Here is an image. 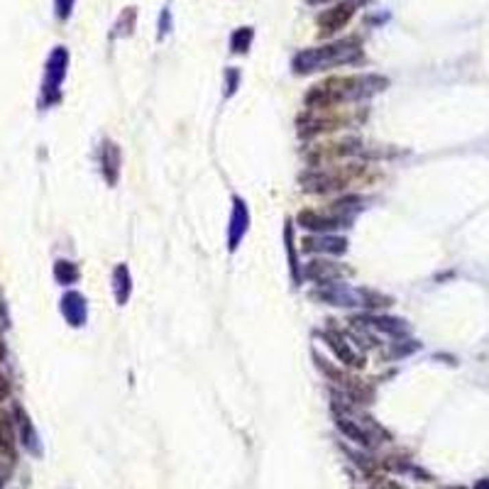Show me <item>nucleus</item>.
Wrapping results in <instances>:
<instances>
[{"instance_id": "f257e3e1", "label": "nucleus", "mask_w": 489, "mask_h": 489, "mask_svg": "<svg viewBox=\"0 0 489 489\" xmlns=\"http://www.w3.org/2000/svg\"><path fill=\"white\" fill-rule=\"evenodd\" d=\"M360 56V49L355 42H340V45L321 47V49H306L294 56V71L296 73H311L331 69L335 64H350Z\"/></svg>"}, {"instance_id": "f03ea898", "label": "nucleus", "mask_w": 489, "mask_h": 489, "mask_svg": "<svg viewBox=\"0 0 489 489\" xmlns=\"http://www.w3.org/2000/svg\"><path fill=\"white\" fill-rule=\"evenodd\" d=\"M67 64H69V54L64 47H56L54 51L47 59V69H45V96L47 101H54L56 91L62 86L64 73H67Z\"/></svg>"}, {"instance_id": "7ed1b4c3", "label": "nucleus", "mask_w": 489, "mask_h": 489, "mask_svg": "<svg viewBox=\"0 0 489 489\" xmlns=\"http://www.w3.org/2000/svg\"><path fill=\"white\" fill-rule=\"evenodd\" d=\"M301 184L311 193H326L331 189H340L345 184V179H340L333 171H326V169H311V171L301 174Z\"/></svg>"}, {"instance_id": "20e7f679", "label": "nucleus", "mask_w": 489, "mask_h": 489, "mask_svg": "<svg viewBox=\"0 0 489 489\" xmlns=\"http://www.w3.org/2000/svg\"><path fill=\"white\" fill-rule=\"evenodd\" d=\"M321 337L328 343V348H331L333 353H335L337 360L345 362V365H348V367H362V365H365V362H362L360 355L355 353L353 345H350L348 340H345V337L340 335V333L323 331V333H321Z\"/></svg>"}, {"instance_id": "39448f33", "label": "nucleus", "mask_w": 489, "mask_h": 489, "mask_svg": "<svg viewBox=\"0 0 489 489\" xmlns=\"http://www.w3.org/2000/svg\"><path fill=\"white\" fill-rule=\"evenodd\" d=\"M355 12L353 3H340L337 8H331V10L321 12L318 15V27H321V34H333L335 29L345 27L350 23V17Z\"/></svg>"}, {"instance_id": "423d86ee", "label": "nucleus", "mask_w": 489, "mask_h": 489, "mask_svg": "<svg viewBox=\"0 0 489 489\" xmlns=\"http://www.w3.org/2000/svg\"><path fill=\"white\" fill-rule=\"evenodd\" d=\"M306 276L313 281H321V284H331V281L340 279V276H350V270L335 265V262H326V259H313L306 267Z\"/></svg>"}, {"instance_id": "0eeeda50", "label": "nucleus", "mask_w": 489, "mask_h": 489, "mask_svg": "<svg viewBox=\"0 0 489 489\" xmlns=\"http://www.w3.org/2000/svg\"><path fill=\"white\" fill-rule=\"evenodd\" d=\"M296 223L306 230H315V232H326V230H335L345 223L343 218H335V215H318L315 211H301L296 215Z\"/></svg>"}, {"instance_id": "6e6552de", "label": "nucleus", "mask_w": 489, "mask_h": 489, "mask_svg": "<svg viewBox=\"0 0 489 489\" xmlns=\"http://www.w3.org/2000/svg\"><path fill=\"white\" fill-rule=\"evenodd\" d=\"M62 313L71 326H84L86 321V298L81 294L71 291L62 298Z\"/></svg>"}, {"instance_id": "1a4fd4ad", "label": "nucleus", "mask_w": 489, "mask_h": 489, "mask_svg": "<svg viewBox=\"0 0 489 489\" xmlns=\"http://www.w3.org/2000/svg\"><path fill=\"white\" fill-rule=\"evenodd\" d=\"M304 250L306 252H331V254H343L348 250V240L345 237H326V235H318V237H306L304 240Z\"/></svg>"}, {"instance_id": "9d476101", "label": "nucleus", "mask_w": 489, "mask_h": 489, "mask_svg": "<svg viewBox=\"0 0 489 489\" xmlns=\"http://www.w3.org/2000/svg\"><path fill=\"white\" fill-rule=\"evenodd\" d=\"M248 223H250L248 206H245V201L235 198V208H232V220H230V250L237 248V242L242 240V235L248 230Z\"/></svg>"}, {"instance_id": "9b49d317", "label": "nucleus", "mask_w": 489, "mask_h": 489, "mask_svg": "<svg viewBox=\"0 0 489 489\" xmlns=\"http://www.w3.org/2000/svg\"><path fill=\"white\" fill-rule=\"evenodd\" d=\"M101 164H103V174H106L108 184L118 181V169H120V150L115 142H106L101 152Z\"/></svg>"}, {"instance_id": "f8f14e48", "label": "nucleus", "mask_w": 489, "mask_h": 489, "mask_svg": "<svg viewBox=\"0 0 489 489\" xmlns=\"http://www.w3.org/2000/svg\"><path fill=\"white\" fill-rule=\"evenodd\" d=\"M112 281H115V298H118V304L123 306L130 296V272L125 265H120L112 274Z\"/></svg>"}, {"instance_id": "ddd939ff", "label": "nucleus", "mask_w": 489, "mask_h": 489, "mask_svg": "<svg viewBox=\"0 0 489 489\" xmlns=\"http://www.w3.org/2000/svg\"><path fill=\"white\" fill-rule=\"evenodd\" d=\"M54 276L62 281V284H73V281L79 279V270H76V265L69 262V259H59L54 265Z\"/></svg>"}, {"instance_id": "4468645a", "label": "nucleus", "mask_w": 489, "mask_h": 489, "mask_svg": "<svg viewBox=\"0 0 489 489\" xmlns=\"http://www.w3.org/2000/svg\"><path fill=\"white\" fill-rule=\"evenodd\" d=\"M252 37H254V32H252V27H242V29H237L235 34H232V40H230V47H232V51H248L250 49V45H252Z\"/></svg>"}, {"instance_id": "2eb2a0df", "label": "nucleus", "mask_w": 489, "mask_h": 489, "mask_svg": "<svg viewBox=\"0 0 489 489\" xmlns=\"http://www.w3.org/2000/svg\"><path fill=\"white\" fill-rule=\"evenodd\" d=\"M337 426L343 428L353 440H357V443H362V445H370V438H367V433H362L360 428H357V423L348 421V418H337Z\"/></svg>"}, {"instance_id": "dca6fc26", "label": "nucleus", "mask_w": 489, "mask_h": 489, "mask_svg": "<svg viewBox=\"0 0 489 489\" xmlns=\"http://www.w3.org/2000/svg\"><path fill=\"white\" fill-rule=\"evenodd\" d=\"M372 326L379 328V331H387L392 333V335H396V333H404L406 326H401L404 321H394V318H372Z\"/></svg>"}, {"instance_id": "f3484780", "label": "nucleus", "mask_w": 489, "mask_h": 489, "mask_svg": "<svg viewBox=\"0 0 489 489\" xmlns=\"http://www.w3.org/2000/svg\"><path fill=\"white\" fill-rule=\"evenodd\" d=\"M284 237H287L289 262H291V276H294V281H298V262H296V250H294V228H291V223L287 225V232H284Z\"/></svg>"}, {"instance_id": "a211bd4d", "label": "nucleus", "mask_w": 489, "mask_h": 489, "mask_svg": "<svg viewBox=\"0 0 489 489\" xmlns=\"http://www.w3.org/2000/svg\"><path fill=\"white\" fill-rule=\"evenodd\" d=\"M54 8H56V17H59V20H67L73 10V0H54Z\"/></svg>"}, {"instance_id": "6ab92c4d", "label": "nucleus", "mask_w": 489, "mask_h": 489, "mask_svg": "<svg viewBox=\"0 0 489 489\" xmlns=\"http://www.w3.org/2000/svg\"><path fill=\"white\" fill-rule=\"evenodd\" d=\"M0 445H3V448H10L12 445L10 426H8V418H3V416H0Z\"/></svg>"}, {"instance_id": "aec40b11", "label": "nucleus", "mask_w": 489, "mask_h": 489, "mask_svg": "<svg viewBox=\"0 0 489 489\" xmlns=\"http://www.w3.org/2000/svg\"><path fill=\"white\" fill-rule=\"evenodd\" d=\"M8 394H10V384H8V379L3 377V374H0V401L5 399Z\"/></svg>"}, {"instance_id": "412c9836", "label": "nucleus", "mask_w": 489, "mask_h": 489, "mask_svg": "<svg viewBox=\"0 0 489 489\" xmlns=\"http://www.w3.org/2000/svg\"><path fill=\"white\" fill-rule=\"evenodd\" d=\"M235 79H237V73H235V71L228 73V93H232V91H235Z\"/></svg>"}, {"instance_id": "4be33fe9", "label": "nucleus", "mask_w": 489, "mask_h": 489, "mask_svg": "<svg viewBox=\"0 0 489 489\" xmlns=\"http://www.w3.org/2000/svg\"><path fill=\"white\" fill-rule=\"evenodd\" d=\"M311 3H326V0H311Z\"/></svg>"}]
</instances>
